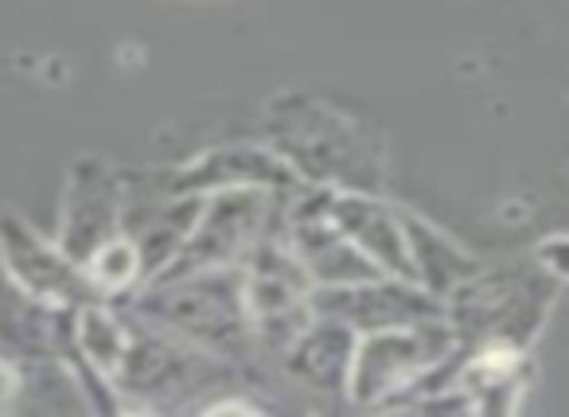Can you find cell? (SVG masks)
<instances>
[{
  "label": "cell",
  "instance_id": "cell-1",
  "mask_svg": "<svg viewBox=\"0 0 569 417\" xmlns=\"http://www.w3.org/2000/svg\"><path fill=\"white\" fill-rule=\"evenodd\" d=\"M449 347V331L445 324L433 320V328H418L413 336H379L359 351V359H351L348 375H356V394H382V390H398L402 378L418 375L426 363H433L437 355H445Z\"/></svg>",
  "mask_w": 569,
  "mask_h": 417
},
{
  "label": "cell",
  "instance_id": "cell-2",
  "mask_svg": "<svg viewBox=\"0 0 569 417\" xmlns=\"http://www.w3.org/2000/svg\"><path fill=\"white\" fill-rule=\"evenodd\" d=\"M250 196H230L222 199L219 207L211 211L207 219V230H199V238H191V246L180 254V266L172 274H160V277H176V274H191V269H203V266H222L238 254V246L250 238Z\"/></svg>",
  "mask_w": 569,
  "mask_h": 417
},
{
  "label": "cell",
  "instance_id": "cell-3",
  "mask_svg": "<svg viewBox=\"0 0 569 417\" xmlns=\"http://www.w3.org/2000/svg\"><path fill=\"white\" fill-rule=\"evenodd\" d=\"M79 188L87 196L71 199V215H67V254H79L82 235H94V250L110 238L113 227V196L106 191L102 196V176H79Z\"/></svg>",
  "mask_w": 569,
  "mask_h": 417
}]
</instances>
